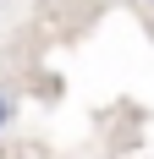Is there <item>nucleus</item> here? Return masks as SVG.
<instances>
[{"instance_id":"f257e3e1","label":"nucleus","mask_w":154,"mask_h":159,"mask_svg":"<svg viewBox=\"0 0 154 159\" xmlns=\"http://www.w3.org/2000/svg\"><path fill=\"white\" fill-rule=\"evenodd\" d=\"M11 115H17V99H11V88L0 82V137L11 132Z\"/></svg>"}]
</instances>
